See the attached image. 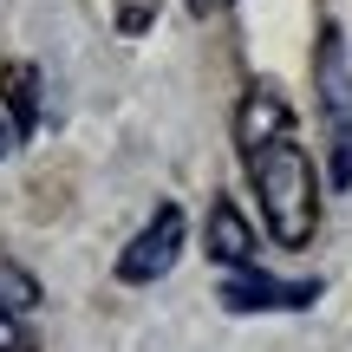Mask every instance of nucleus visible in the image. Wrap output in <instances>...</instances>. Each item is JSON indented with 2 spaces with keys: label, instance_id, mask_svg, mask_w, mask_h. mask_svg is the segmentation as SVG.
Masks as SVG:
<instances>
[{
  "label": "nucleus",
  "instance_id": "nucleus-3",
  "mask_svg": "<svg viewBox=\"0 0 352 352\" xmlns=\"http://www.w3.org/2000/svg\"><path fill=\"white\" fill-rule=\"evenodd\" d=\"M176 248H183V209H176V202H164V209L151 215V228H138V241H131V248L118 254V280L144 287V280L170 274Z\"/></svg>",
  "mask_w": 352,
  "mask_h": 352
},
{
  "label": "nucleus",
  "instance_id": "nucleus-1",
  "mask_svg": "<svg viewBox=\"0 0 352 352\" xmlns=\"http://www.w3.org/2000/svg\"><path fill=\"white\" fill-rule=\"evenodd\" d=\"M241 164L254 176V196H261V215H267V235L280 248H300L320 222V202H314V164L307 151L294 144V131H274L261 144H241Z\"/></svg>",
  "mask_w": 352,
  "mask_h": 352
},
{
  "label": "nucleus",
  "instance_id": "nucleus-10",
  "mask_svg": "<svg viewBox=\"0 0 352 352\" xmlns=\"http://www.w3.org/2000/svg\"><path fill=\"white\" fill-rule=\"evenodd\" d=\"M215 7H222V0H189V13H215Z\"/></svg>",
  "mask_w": 352,
  "mask_h": 352
},
{
  "label": "nucleus",
  "instance_id": "nucleus-9",
  "mask_svg": "<svg viewBox=\"0 0 352 352\" xmlns=\"http://www.w3.org/2000/svg\"><path fill=\"white\" fill-rule=\"evenodd\" d=\"M13 138H20V131H13V124H7V118H0V157H7V151H13Z\"/></svg>",
  "mask_w": 352,
  "mask_h": 352
},
{
  "label": "nucleus",
  "instance_id": "nucleus-6",
  "mask_svg": "<svg viewBox=\"0 0 352 352\" xmlns=\"http://www.w3.org/2000/svg\"><path fill=\"white\" fill-rule=\"evenodd\" d=\"M0 307H7L13 320H20V314H33V307H39V280L26 274V267H13L7 254H0Z\"/></svg>",
  "mask_w": 352,
  "mask_h": 352
},
{
  "label": "nucleus",
  "instance_id": "nucleus-2",
  "mask_svg": "<svg viewBox=\"0 0 352 352\" xmlns=\"http://www.w3.org/2000/svg\"><path fill=\"white\" fill-rule=\"evenodd\" d=\"M320 111H327V144H333V189H352V72H346V39L340 26H320Z\"/></svg>",
  "mask_w": 352,
  "mask_h": 352
},
{
  "label": "nucleus",
  "instance_id": "nucleus-4",
  "mask_svg": "<svg viewBox=\"0 0 352 352\" xmlns=\"http://www.w3.org/2000/svg\"><path fill=\"white\" fill-rule=\"evenodd\" d=\"M320 300V280H274V274H235L222 280V307L228 314H300Z\"/></svg>",
  "mask_w": 352,
  "mask_h": 352
},
{
  "label": "nucleus",
  "instance_id": "nucleus-5",
  "mask_svg": "<svg viewBox=\"0 0 352 352\" xmlns=\"http://www.w3.org/2000/svg\"><path fill=\"white\" fill-rule=\"evenodd\" d=\"M209 254H215V261H228V267L254 261V228L241 222L235 202H215V209H209Z\"/></svg>",
  "mask_w": 352,
  "mask_h": 352
},
{
  "label": "nucleus",
  "instance_id": "nucleus-7",
  "mask_svg": "<svg viewBox=\"0 0 352 352\" xmlns=\"http://www.w3.org/2000/svg\"><path fill=\"white\" fill-rule=\"evenodd\" d=\"M0 85H7V104H13V131H33V65H7Z\"/></svg>",
  "mask_w": 352,
  "mask_h": 352
},
{
  "label": "nucleus",
  "instance_id": "nucleus-8",
  "mask_svg": "<svg viewBox=\"0 0 352 352\" xmlns=\"http://www.w3.org/2000/svg\"><path fill=\"white\" fill-rule=\"evenodd\" d=\"M0 352H33V333H26L7 307H0Z\"/></svg>",
  "mask_w": 352,
  "mask_h": 352
}]
</instances>
